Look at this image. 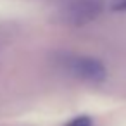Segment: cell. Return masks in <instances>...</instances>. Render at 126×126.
Masks as SVG:
<instances>
[{"label":"cell","mask_w":126,"mask_h":126,"mask_svg":"<svg viewBox=\"0 0 126 126\" xmlns=\"http://www.w3.org/2000/svg\"><path fill=\"white\" fill-rule=\"evenodd\" d=\"M67 67L83 79L88 81H102L105 79V67L102 62L92 57H71L67 61Z\"/></svg>","instance_id":"1"},{"label":"cell","mask_w":126,"mask_h":126,"mask_svg":"<svg viewBox=\"0 0 126 126\" xmlns=\"http://www.w3.org/2000/svg\"><path fill=\"white\" fill-rule=\"evenodd\" d=\"M119 7H123V9H126V0H123V4H121Z\"/></svg>","instance_id":"3"},{"label":"cell","mask_w":126,"mask_h":126,"mask_svg":"<svg viewBox=\"0 0 126 126\" xmlns=\"http://www.w3.org/2000/svg\"><path fill=\"white\" fill-rule=\"evenodd\" d=\"M66 126H92V119L88 116H78V117L71 119Z\"/></svg>","instance_id":"2"}]
</instances>
